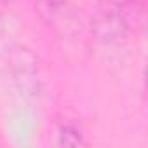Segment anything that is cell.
I'll list each match as a JSON object with an SVG mask.
<instances>
[{
    "mask_svg": "<svg viewBox=\"0 0 148 148\" xmlns=\"http://www.w3.org/2000/svg\"><path fill=\"white\" fill-rule=\"evenodd\" d=\"M82 143V134L75 125H63L56 134L58 146H79Z\"/></svg>",
    "mask_w": 148,
    "mask_h": 148,
    "instance_id": "1",
    "label": "cell"
}]
</instances>
